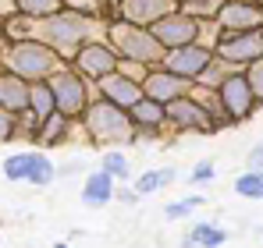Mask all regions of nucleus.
Masks as SVG:
<instances>
[{
    "label": "nucleus",
    "instance_id": "nucleus-1",
    "mask_svg": "<svg viewBox=\"0 0 263 248\" xmlns=\"http://www.w3.org/2000/svg\"><path fill=\"white\" fill-rule=\"evenodd\" d=\"M114 18H100V14H82L75 7H61L53 14L43 18H29V14H14L4 22L7 39H40L46 46H53L64 60H75L79 50L86 43L107 39Z\"/></svg>",
    "mask_w": 263,
    "mask_h": 248
},
{
    "label": "nucleus",
    "instance_id": "nucleus-2",
    "mask_svg": "<svg viewBox=\"0 0 263 248\" xmlns=\"http://www.w3.org/2000/svg\"><path fill=\"white\" fill-rule=\"evenodd\" d=\"M82 124H86V131H89V142L107 146V149L139 142V128L132 121V110L110 103V99H103V96H96V99L89 103V110L82 114Z\"/></svg>",
    "mask_w": 263,
    "mask_h": 248
},
{
    "label": "nucleus",
    "instance_id": "nucleus-3",
    "mask_svg": "<svg viewBox=\"0 0 263 248\" xmlns=\"http://www.w3.org/2000/svg\"><path fill=\"white\" fill-rule=\"evenodd\" d=\"M0 57H4V68L7 71H14V75H22V78H29V82H46V78H53L64 64H71V60H64L53 46H46L40 39H7L0 46Z\"/></svg>",
    "mask_w": 263,
    "mask_h": 248
},
{
    "label": "nucleus",
    "instance_id": "nucleus-4",
    "mask_svg": "<svg viewBox=\"0 0 263 248\" xmlns=\"http://www.w3.org/2000/svg\"><path fill=\"white\" fill-rule=\"evenodd\" d=\"M107 43L118 50V57H125V60H142V64H149V68L164 64V57H167V46L157 39V32H153L149 25H135V22H125V18H114V22H110Z\"/></svg>",
    "mask_w": 263,
    "mask_h": 248
},
{
    "label": "nucleus",
    "instance_id": "nucleus-5",
    "mask_svg": "<svg viewBox=\"0 0 263 248\" xmlns=\"http://www.w3.org/2000/svg\"><path fill=\"white\" fill-rule=\"evenodd\" d=\"M50 85H53V96H57V110H64L68 117H82L89 110V103L100 96V92H96V82L86 78L75 64H64V68L50 78Z\"/></svg>",
    "mask_w": 263,
    "mask_h": 248
},
{
    "label": "nucleus",
    "instance_id": "nucleus-6",
    "mask_svg": "<svg viewBox=\"0 0 263 248\" xmlns=\"http://www.w3.org/2000/svg\"><path fill=\"white\" fill-rule=\"evenodd\" d=\"M167 124L175 131H199V135H214L220 131V124L214 121V114L189 92V96H178L167 103Z\"/></svg>",
    "mask_w": 263,
    "mask_h": 248
},
{
    "label": "nucleus",
    "instance_id": "nucleus-7",
    "mask_svg": "<svg viewBox=\"0 0 263 248\" xmlns=\"http://www.w3.org/2000/svg\"><path fill=\"white\" fill-rule=\"evenodd\" d=\"M214 53L249 68V64H256L263 57V29H220Z\"/></svg>",
    "mask_w": 263,
    "mask_h": 248
},
{
    "label": "nucleus",
    "instance_id": "nucleus-8",
    "mask_svg": "<svg viewBox=\"0 0 263 248\" xmlns=\"http://www.w3.org/2000/svg\"><path fill=\"white\" fill-rule=\"evenodd\" d=\"M220 103H224L228 117H231L235 124H238V121H249V117L256 114L260 99H256V89H253V82H249V75H246V71L231 75L228 82L220 85Z\"/></svg>",
    "mask_w": 263,
    "mask_h": 248
},
{
    "label": "nucleus",
    "instance_id": "nucleus-9",
    "mask_svg": "<svg viewBox=\"0 0 263 248\" xmlns=\"http://www.w3.org/2000/svg\"><path fill=\"white\" fill-rule=\"evenodd\" d=\"M71 64H75V68H79L86 78L100 82V78H107L110 71H118L121 57H118V50H114V46H110L107 39H100V43H86Z\"/></svg>",
    "mask_w": 263,
    "mask_h": 248
},
{
    "label": "nucleus",
    "instance_id": "nucleus-10",
    "mask_svg": "<svg viewBox=\"0 0 263 248\" xmlns=\"http://www.w3.org/2000/svg\"><path fill=\"white\" fill-rule=\"evenodd\" d=\"M199 29H203V18H196V14H189V11H171L167 18H160L157 25H153V32H157V39L164 43L167 50L171 46H185V43H196L199 39Z\"/></svg>",
    "mask_w": 263,
    "mask_h": 248
},
{
    "label": "nucleus",
    "instance_id": "nucleus-11",
    "mask_svg": "<svg viewBox=\"0 0 263 248\" xmlns=\"http://www.w3.org/2000/svg\"><path fill=\"white\" fill-rule=\"evenodd\" d=\"M214 60V50L203 46V43H185V46H171L167 57H164V68H171L178 75L199 82V75L206 71V64Z\"/></svg>",
    "mask_w": 263,
    "mask_h": 248
},
{
    "label": "nucleus",
    "instance_id": "nucleus-12",
    "mask_svg": "<svg viewBox=\"0 0 263 248\" xmlns=\"http://www.w3.org/2000/svg\"><path fill=\"white\" fill-rule=\"evenodd\" d=\"M192 85H196L192 78H185V75H178V71H171V68L157 64V68L146 75L142 89H146V96H153V99H160V103H171V99H178V96H189Z\"/></svg>",
    "mask_w": 263,
    "mask_h": 248
},
{
    "label": "nucleus",
    "instance_id": "nucleus-13",
    "mask_svg": "<svg viewBox=\"0 0 263 248\" xmlns=\"http://www.w3.org/2000/svg\"><path fill=\"white\" fill-rule=\"evenodd\" d=\"M178 7H181V0H121L114 11H118V18H125V22L149 25V29H153L160 18H167Z\"/></svg>",
    "mask_w": 263,
    "mask_h": 248
},
{
    "label": "nucleus",
    "instance_id": "nucleus-14",
    "mask_svg": "<svg viewBox=\"0 0 263 248\" xmlns=\"http://www.w3.org/2000/svg\"><path fill=\"white\" fill-rule=\"evenodd\" d=\"M132 121L139 128V142L142 138H157L160 131H167V103L153 99V96H142L135 107H132Z\"/></svg>",
    "mask_w": 263,
    "mask_h": 248
},
{
    "label": "nucleus",
    "instance_id": "nucleus-15",
    "mask_svg": "<svg viewBox=\"0 0 263 248\" xmlns=\"http://www.w3.org/2000/svg\"><path fill=\"white\" fill-rule=\"evenodd\" d=\"M96 92H100L103 99L118 103V107H128V110L146 96L142 82H135V78H128V75H121V71H110L107 78H100V82H96Z\"/></svg>",
    "mask_w": 263,
    "mask_h": 248
},
{
    "label": "nucleus",
    "instance_id": "nucleus-16",
    "mask_svg": "<svg viewBox=\"0 0 263 248\" xmlns=\"http://www.w3.org/2000/svg\"><path fill=\"white\" fill-rule=\"evenodd\" d=\"M217 22L220 29H263V0H228Z\"/></svg>",
    "mask_w": 263,
    "mask_h": 248
},
{
    "label": "nucleus",
    "instance_id": "nucleus-17",
    "mask_svg": "<svg viewBox=\"0 0 263 248\" xmlns=\"http://www.w3.org/2000/svg\"><path fill=\"white\" fill-rule=\"evenodd\" d=\"M29 96H32V82H29V78L14 75V71H7V68L0 71V107L22 114V110H29Z\"/></svg>",
    "mask_w": 263,
    "mask_h": 248
},
{
    "label": "nucleus",
    "instance_id": "nucleus-18",
    "mask_svg": "<svg viewBox=\"0 0 263 248\" xmlns=\"http://www.w3.org/2000/svg\"><path fill=\"white\" fill-rule=\"evenodd\" d=\"M110 199H118V177L114 174H107L103 167L100 170H92V174H86V184H82V202L92 209L107 206Z\"/></svg>",
    "mask_w": 263,
    "mask_h": 248
},
{
    "label": "nucleus",
    "instance_id": "nucleus-19",
    "mask_svg": "<svg viewBox=\"0 0 263 248\" xmlns=\"http://www.w3.org/2000/svg\"><path fill=\"white\" fill-rule=\"evenodd\" d=\"M228 241V231L220 227V223H206V220H199L189 234H185V245L189 248H220Z\"/></svg>",
    "mask_w": 263,
    "mask_h": 248
},
{
    "label": "nucleus",
    "instance_id": "nucleus-20",
    "mask_svg": "<svg viewBox=\"0 0 263 248\" xmlns=\"http://www.w3.org/2000/svg\"><path fill=\"white\" fill-rule=\"evenodd\" d=\"M238 71H246V64H235V60H228V57L214 53V60L206 64V71L199 75V82H203V85H210V89H220V85L228 82L231 75H238Z\"/></svg>",
    "mask_w": 263,
    "mask_h": 248
},
{
    "label": "nucleus",
    "instance_id": "nucleus-21",
    "mask_svg": "<svg viewBox=\"0 0 263 248\" xmlns=\"http://www.w3.org/2000/svg\"><path fill=\"white\" fill-rule=\"evenodd\" d=\"M175 177H178L175 167H153V170H142V174L135 177V184H132V188H135L139 195H153V192L167 188Z\"/></svg>",
    "mask_w": 263,
    "mask_h": 248
},
{
    "label": "nucleus",
    "instance_id": "nucleus-22",
    "mask_svg": "<svg viewBox=\"0 0 263 248\" xmlns=\"http://www.w3.org/2000/svg\"><path fill=\"white\" fill-rule=\"evenodd\" d=\"M53 177H57V167H53V160H50L46 153H40V149H29V184L46 188Z\"/></svg>",
    "mask_w": 263,
    "mask_h": 248
},
{
    "label": "nucleus",
    "instance_id": "nucleus-23",
    "mask_svg": "<svg viewBox=\"0 0 263 248\" xmlns=\"http://www.w3.org/2000/svg\"><path fill=\"white\" fill-rule=\"evenodd\" d=\"M29 107L40 114V117H50L53 110H57V96H53V85H50V78L46 82H32V96H29Z\"/></svg>",
    "mask_w": 263,
    "mask_h": 248
},
{
    "label": "nucleus",
    "instance_id": "nucleus-24",
    "mask_svg": "<svg viewBox=\"0 0 263 248\" xmlns=\"http://www.w3.org/2000/svg\"><path fill=\"white\" fill-rule=\"evenodd\" d=\"M235 195L263 202V170H256V167H246V174H238V177H235Z\"/></svg>",
    "mask_w": 263,
    "mask_h": 248
},
{
    "label": "nucleus",
    "instance_id": "nucleus-25",
    "mask_svg": "<svg viewBox=\"0 0 263 248\" xmlns=\"http://www.w3.org/2000/svg\"><path fill=\"white\" fill-rule=\"evenodd\" d=\"M64 7H75L82 14H100V18H118L110 0H64Z\"/></svg>",
    "mask_w": 263,
    "mask_h": 248
},
{
    "label": "nucleus",
    "instance_id": "nucleus-26",
    "mask_svg": "<svg viewBox=\"0 0 263 248\" xmlns=\"http://www.w3.org/2000/svg\"><path fill=\"white\" fill-rule=\"evenodd\" d=\"M61 7H64V0H18V14H29V18H43Z\"/></svg>",
    "mask_w": 263,
    "mask_h": 248
},
{
    "label": "nucleus",
    "instance_id": "nucleus-27",
    "mask_svg": "<svg viewBox=\"0 0 263 248\" xmlns=\"http://www.w3.org/2000/svg\"><path fill=\"white\" fill-rule=\"evenodd\" d=\"M203 206V195H189V199H175V202H167L164 206V216L167 220H185V216H192V209Z\"/></svg>",
    "mask_w": 263,
    "mask_h": 248
},
{
    "label": "nucleus",
    "instance_id": "nucleus-28",
    "mask_svg": "<svg viewBox=\"0 0 263 248\" xmlns=\"http://www.w3.org/2000/svg\"><path fill=\"white\" fill-rule=\"evenodd\" d=\"M224 4L228 0H181V11H189L196 18H217Z\"/></svg>",
    "mask_w": 263,
    "mask_h": 248
},
{
    "label": "nucleus",
    "instance_id": "nucleus-29",
    "mask_svg": "<svg viewBox=\"0 0 263 248\" xmlns=\"http://www.w3.org/2000/svg\"><path fill=\"white\" fill-rule=\"evenodd\" d=\"M4 177L7 181H29V153H14L4 160Z\"/></svg>",
    "mask_w": 263,
    "mask_h": 248
},
{
    "label": "nucleus",
    "instance_id": "nucleus-30",
    "mask_svg": "<svg viewBox=\"0 0 263 248\" xmlns=\"http://www.w3.org/2000/svg\"><path fill=\"white\" fill-rule=\"evenodd\" d=\"M100 167H103L107 174H114L118 181H125V177H128V156H125V153H118V149L103 153V156H100Z\"/></svg>",
    "mask_w": 263,
    "mask_h": 248
},
{
    "label": "nucleus",
    "instance_id": "nucleus-31",
    "mask_svg": "<svg viewBox=\"0 0 263 248\" xmlns=\"http://www.w3.org/2000/svg\"><path fill=\"white\" fill-rule=\"evenodd\" d=\"M14 138H18V114L7 110V107H0V146L14 142Z\"/></svg>",
    "mask_w": 263,
    "mask_h": 248
},
{
    "label": "nucleus",
    "instance_id": "nucleus-32",
    "mask_svg": "<svg viewBox=\"0 0 263 248\" xmlns=\"http://www.w3.org/2000/svg\"><path fill=\"white\" fill-rule=\"evenodd\" d=\"M118 71H121V75H128V78H135V82H146V75H149L153 68H149V64H142V60H125V57H121Z\"/></svg>",
    "mask_w": 263,
    "mask_h": 248
},
{
    "label": "nucleus",
    "instance_id": "nucleus-33",
    "mask_svg": "<svg viewBox=\"0 0 263 248\" xmlns=\"http://www.w3.org/2000/svg\"><path fill=\"white\" fill-rule=\"evenodd\" d=\"M214 177H217V170H214V163H210V160L196 163V167H192V174H189V181H196V184H210Z\"/></svg>",
    "mask_w": 263,
    "mask_h": 248
},
{
    "label": "nucleus",
    "instance_id": "nucleus-34",
    "mask_svg": "<svg viewBox=\"0 0 263 248\" xmlns=\"http://www.w3.org/2000/svg\"><path fill=\"white\" fill-rule=\"evenodd\" d=\"M246 75H249V82H253V89H256V99H260V107H263V57L256 60V64L246 68Z\"/></svg>",
    "mask_w": 263,
    "mask_h": 248
},
{
    "label": "nucleus",
    "instance_id": "nucleus-35",
    "mask_svg": "<svg viewBox=\"0 0 263 248\" xmlns=\"http://www.w3.org/2000/svg\"><path fill=\"white\" fill-rule=\"evenodd\" d=\"M246 167H256V170H263V138L249 149V156H246Z\"/></svg>",
    "mask_w": 263,
    "mask_h": 248
},
{
    "label": "nucleus",
    "instance_id": "nucleus-36",
    "mask_svg": "<svg viewBox=\"0 0 263 248\" xmlns=\"http://www.w3.org/2000/svg\"><path fill=\"white\" fill-rule=\"evenodd\" d=\"M18 14V0H0V18L7 22V18H14Z\"/></svg>",
    "mask_w": 263,
    "mask_h": 248
},
{
    "label": "nucleus",
    "instance_id": "nucleus-37",
    "mask_svg": "<svg viewBox=\"0 0 263 248\" xmlns=\"http://www.w3.org/2000/svg\"><path fill=\"white\" fill-rule=\"evenodd\" d=\"M135 199H142V195H139L135 188H121V192H118V202H125V206H132Z\"/></svg>",
    "mask_w": 263,
    "mask_h": 248
},
{
    "label": "nucleus",
    "instance_id": "nucleus-38",
    "mask_svg": "<svg viewBox=\"0 0 263 248\" xmlns=\"http://www.w3.org/2000/svg\"><path fill=\"white\" fill-rule=\"evenodd\" d=\"M4 43H7V32H4V29H0V46H4Z\"/></svg>",
    "mask_w": 263,
    "mask_h": 248
},
{
    "label": "nucleus",
    "instance_id": "nucleus-39",
    "mask_svg": "<svg viewBox=\"0 0 263 248\" xmlns=\"http://www.w3.org/2000/svg\"><path fill=\"white\" fill-rule=\"evenodd\" d=\"M53 248H71V245H64V241H57V245H53Z\"/></svg>",
    "mask_w": 263,
    "mask_h": 248
},
{
    "label": "nucleus",
    "instance_id": "nucleus-40",
    "mask_svg": "<svg viewBox=\"0 0 263 248\" xmlns=\"http://www.w3.org/2000/svg\"><path fill=\"white\" fill-rule=\"evenodd\" d=\"M110 4H114V7H118V4H121V0H110ZM114 14H118V11H114Z\"/></svg>",
    "mask_w": 263,
    "mask_h": 248
},
{
    "label": "nucleus",
    "instance_id": "nucleus-41",
    "mask_svg": "<svg viewBox=\"0 0 263 248\" xmlns=\"http://www.w3.org/2000/svg\"><path fill=\"white\" fill-rule=\"evenodd\" d=\"M0 71H4V57H0Z\"/></svg>",
    "mask_w": 263,
    "mask_h": 248
}]
</instances>
